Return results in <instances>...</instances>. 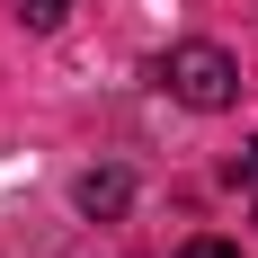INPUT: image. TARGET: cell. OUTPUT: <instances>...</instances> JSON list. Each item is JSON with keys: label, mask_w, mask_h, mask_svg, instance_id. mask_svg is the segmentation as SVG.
<instances>
[{"label": "cell", "mask_w": 258, "mask_h": 258, "mask_svg": "<svg viewBox=\"0 0 258 258\" xmlns=\"http://www.w3.org/2000/svg\"><path fill=\"white\" fill-rule=\"evenodd\" d=\"M160 89H169L178 107H196V116H223V107L240 98V62L196 36V45H169V53H160Z\"/></svg>", "instance_id": "cell-1"}, {"label": "cell", "mask_w": 258, "mask_h": 258, "mask_svg": "<svg viewBox=\"0 0 258 258\" xmlns=\"http://www.w3.org/2000/svg\"><path fill=\"white\" fill-rule=\"evenodd\" d=\"M125 169H89V178H80V214H125Z\"/></svg>", "instance_id": "cell-2"}, {"label": "cell", "mask_w": 258, "mask_h": 258, "mask_svg": "<svg viewBox=\"0 0 258 258\" xmlns=\"http://www.w3.org/2000/svg\"><path fill=\"white\" fill-rule=\"evenodd\" d=\"M9 9H18V27H36V36H45V27H62V18H72V0H9Z\"/></svg>", "instance_id": "cell-3"}, {"label": "cell", "mask_w": 258, "mask_h": 258, "mask_svg": "<svg viewBox=\"0 0 258 258\" xmlns=\"http://www.w3.org/2000/svg\"><path fill=\"white\" fill-rule=\"evenodd\" d=\"M178 258H240V249H232V240H187Z\"/></svg>", "instance_id": "cell-4"}, {"label": "cell", "mask_w": 258, "mask_h": 258, "mask_svg": "<svg viewBox=\"0 0 258 258\" xmlns=\"http://www.w3.org/2000/svg\"><path fill=\"white\" fill-rule=\"evenodd\" d=\"M232 178H240V187H249V196H258V143H249V152H240V169H232Z\"/></svg>", "instance_id": "cell-5"}]
</instances>
